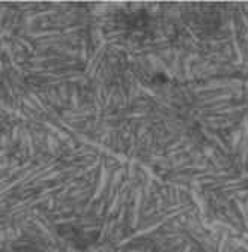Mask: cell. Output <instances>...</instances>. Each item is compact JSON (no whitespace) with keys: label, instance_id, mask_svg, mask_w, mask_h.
Segmentation results:
<instances>
[{"label":"cell","instance_id":"6da1fadb","mask_svg":"<svg viewBox=\"0 0 248 252\" xmlns=\"http://www.w3.org/2000/svg\"><path fill=\"white\" fill-rule=\"evenodd\" d=\"M59 234L64 239H67L71 245L80 246V248H86L87 245L94 243V240H95V234L92 231H84L81 227H77L72 224L60 225Z\"/></svg>","mask_w":248,"mask_h":252}]
</instances>
